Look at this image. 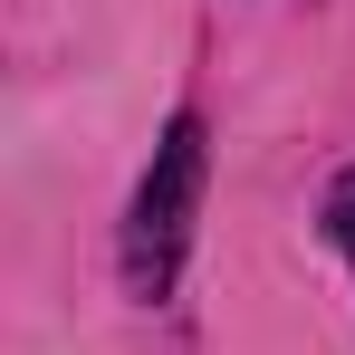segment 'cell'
<instances>
[{
  "label": "cell",
  "instance_id": "2",
  "mask_svg": "<svg viewBox=\"0 0 355 355\" xmlns=\"http://www.w3.org/2000/svg\"><path fill=\"white\" fill-rule=\"evenodd\" d=\"M336 240H346V250H355V182H346V192H336Z\"/></svg>",
  "mask_w": 355,
  "mask_h": 355
},
{
  "label": "cell",
  "instance_id": "1",
  "mask_svg": "<svg viewBox=\"0 0 355 355\" xmlns=\"http://www.w3.org/2000/svg\"><path fill=\"white\" fill-rule=\"evenodd\" d=\"M192 202H202V125L173 116V135L154 144V173L135 192V221H125V279L144 297L173 288L182 269V240H192Z\"/></svg>",
  "mask_w": 355,
  "mask_h": 355
}]
</instances>
